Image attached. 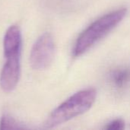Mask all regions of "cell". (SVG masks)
I'll list each match as a JSON object with an SVG mask.
<instances>
[{
	"instance_id": "obj_7",
	"label": "cell",
	"mask_w": 130,
	"mask_h": 130,
	"mask_svg": "<svg viewBox=\"0 0 130 130\" xmlns=\"http://www.w3.org/2000/svg\"><path fill=\"white\" fill-rule=\"evenodd\" d=\"M24 129L12 117L8 115H3L0 120V129Z\"/></svg>"
},
{
	"instance_id": "obj_3",
	"label": "cell",
	"mask_w": 130,
	"mask_h": 130,
	"mask_svg": "<svg viewBox=\"0 0 130 130\" xmlns=\"http://www.w3.org/2000/svg\"><path fill=\"white\" fill-rule=\"evenodd\" d=\"M56 52L53 37L49 33L42 34L34 43L30 55V62L33 69L44 70L52 64Z\"/></svg>"
},
{
	"instance_id": "obj_5",
	"label": "cell",
	"mask_w": 130,
	"mask_h": 130,
	"mask_svg": "<svg viewBox=\"0 0 130 130\" xmlns=\"http://www.w3.org/2000/svg\"><path fill=\"white\" fill-rule=\"evenodd\" d=\"M22 37L20 28L12 25L6 30L3 40V50L5 57L19 56L21 52Z\"/></svg>"
},
{
	"instance_id": "obj_6",
	"label": "cell",
	"mask_w": 130,
	"mask_h": 130,
	"mask_svg": "<svg viewBox=\"0 0 130 130\" xmlns=\"http://www.w3.org/2000/svg\"><path fill=\"white\" fill-rule=\"evenodd\" d=\"M110 82L117 89H123L130 84V68L123 67L115 69L110 75Z\"/></svg>"
},
{
	"instance_id": "obj_4",
	"label": "cell",
	"mask_w": 130,
	"mask_h": 130,
	"mask_svg": "<svg viewBox=\"0 0 130 130\" xmlns=\"http://www.w3.org/2000/svg\"><path fill=\"white\" fill-rule=\"evenodd\" d=\"M6 61L0 75V85L5 91H12L21 75V55L5 57Z\"/></svg>"
},
{
	"instance_id": "obj_1",
	"label": "cell",
	"mask_w": 130,
	"mask_h": 130,
	"mask_svg": "<svg viewBox=\"0 0 130 130\" xmlns=\"http://www.w3.org/2000/svg\"><path fill=\"white\" fill-rule=\"evenodd\" d=\"M127 9L122 8L101 17L89 25L78 37L73 49V55L79 56L103 39L126 17Z\"/></svg>"
},
{
	"instance_id": "obj_8",
	"label": "cell",
	"mask_w": 130,
	"mask_h": 130,
	"mask_svg": "<svg viewBox=\"0 0 130 130\" xmlns=\"http://www.w3.org/2000/svg\"><path fill=\"white\" fill-rule=\"evenodd\" d=\"M125 128V122L122 119H116L107 123L105 129L108 130H122Z\"/></svg>"
},
{
	"instance_id": "obj_2",
	"label": "cell",
	"mask_w": 130,
	"mask_h": 130,
	"mask_svg": "<svg viewBox=\"0 0 130 130\" xmlns=\"http://www.w3.org/2000/svg\"><path fill=\"white\" fill-rule=\"evenodd\" d=\"M97 91L94 88L80 91L56 107L49 116L46 126L55 127L89 110L95 102Z\"/></svg>"
}]
</instances>
